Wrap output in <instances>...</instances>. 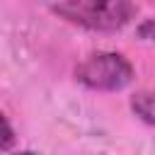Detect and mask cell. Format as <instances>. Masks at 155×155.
Returning <instances> with one entry per match:
<instances>
[{"mask_svg":"<svg viewBox=\"0 0 155 155\" xmlns=\"http://www.w3.org/2000/svg\"><path fill=\"white\" fill-rule=\"evenodd\" d=\"M131 109L140 121H145L148 126H155V90L136 92L131 97Z\"/></svg>","mask_w":155,"mask_h":155,"instance_id":"3957f363","label":"cell"},{"mask_svg":"<svg viewBox=\"0 0 155 155\" xmlns=\"http://www.w3.org/2000/svg\"><path fill=\"white\" fill-rule=\"evenodd\" d=\"M15 140H17L15 128H12V124L7 121V116L0 111V150H10V148L15 145Z\"/></svg>","mask_w":155,"mask_h":155,"instance_id":"277c9868","label":"cell"},{"mask_svg":"<svg viewBox=\"0 0 155 155\" xmlns=\"http://www.w3.org/2000/svg\"><path fill=\"white\" fill-rule=\"evenodd\" d=\"M12 155H36V153H31V150H22V153H12Z\"/></svg>","mask_w":155,"mask_h":155,"instance_id":"5b68a950","label":"cell"},{"mask_svg":"<svg viewBox=\"0 0 155 155\" xmlns=\"http://www.w3.org/2000/svg\"><path fill=\"white\" fill-rule=\"evenodd\" d=\"M53 12L65 22L90 31H119L133 22V0H58Z\"/></svg>","mask_w":155,"mask_h":155,"instance_id":"6da1fadb","label":"cell"},{"mask_svg":"<svg viewBox=\"0 0 155 155\" xmlns=\"http://www.w3.org/2000/svg\"><path fill=\"white\" fill-rule=\"evenodd\" d=\"M75 78L87 90L97 92H121L133 82V65L126 56L116 51H97L90 53L78 68Z\"/></svg>","mask_w":155,"mask_h":155,"instance_id":"7a4b0ae2","label":"cell"}]
</instances>
